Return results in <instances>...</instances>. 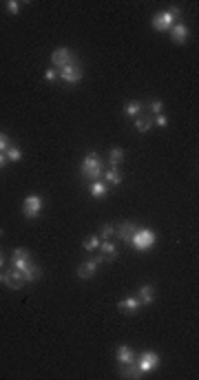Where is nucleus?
Segmentation results:
<instances>
[{"label":"nucleus","mask_w":199,"mask_h":380,"mask_svg":"<svg viewBox=\"0 0 199 380\" xmlns=\"http://www.w3.org/2000/svg\"><path fill=\"white\" fill-rule=\"evenodd\" d=\"M104 162H102V157L97 153H88L86 157L82 159V163H80V172H82L84 179L88 181H97L104 177Z\"/></svg>","instance_id":"obj_1"},{"label":"nucleus","mask_w":199,"mask_h":380,"mask_svg":"<svg viewBox=\"0 0 199 380\" xmlns=\"http://www.w3.org/2000/svg\"><path fill=\"white\" fill-rule=\"evenodd\" d=\"M181 18V9L179 7H171L166 9V11H157L153 16V20H150V25H153L155 31H171V27L175 25V22H179Z\"/></svg>","instance_id":"obj_2"},{"label":"nucleus","mask_w":199,"mask_h":380,"mask_svg":"<svg viewBox=\"0 0 199 380\" xmlns=\"http://www.w3.org/2000/svg\"><path fill=\"white\" fill-rule=\"evenodd\" d=\"M155 243H157V237H155V232L150 228H137V232L133 234V239H131V247L137 252L153 250Z\"/></svg>","instance_id":"obj_3"},{"label":"nucleus","mask_w":199,"mask_h":380,"mask_svg":"<svg viewBox=\"0 0 199 380\" xmlns=\"http://www.w3.org/2000/svg\"><path fill=\"white\" fill-rule=\"evenodd\" d=\"M159 362H162L159 353H155V352H150V349H146V352L140 353V358L135 360V365H137V369L142 371V376H144V374H150V371L157 369Z\"/></svg>","instance_id":"obj_4"},{"label":"nucleus","mask_w":199,"mask_h":380,"mask_svg":"<svg viewBox=\"0 0 199 380\" xmlns=\"http://www.w3.org/2000/svg\"><path fill=\"white\" fill-rule=\"evenodd\" d=\"M75 62H78V57L73 55V51H71L69 47H57V49H53V53H51V64L53 66H57V69H64V66L75 64Z\"/></svg>","instance_id":"obj_5"},{"label":"nucleus","mask_w":199,"mask_h":380,"mask_svg":"<svg viewBox=\"0 0 199 380\" xmlns=\"http://www.w3.org/2000/svg\"><path fill=\"white\" fill-rule=\"evenodd\" d=\"M42 206H44V201L40 194H29L25 199V203H22V215L27 219H38L40 212H42Z\"/></svg>","instance_id":"obj_6"},{"label":"nucleus","mask_w":199,"mask_h":380,"mask_svg":"<svg viewBox=\"0 0 199 380\" xmlns=\"http://www.w3.org/2000/svg\"><path fill=\"white\" fill-rule=\"evenodd\" d=\"M57 78H60L62 82H66V84H78L80 80H82V66H80V62L60 69L57 71Z\"/></svg>","instance_id":"obj_7"},{"label":"nucleus","mask_w":199,"mask_h":380,"mask_svg":"<svg viewBox=\"0 0 199 380\" xmlns=\"http://www.w3.org/2000/svg\"><path fill=\"white\" fill-rule=\"evenodd\" d=\"M137 228H140V225H137L135 221H122V223L115 228L113 237H117L119 241H124V243H131V239H133V234L137 232Z\"/></svg>","instance_id":"obj_8"},{"label":"nucleus","mask_w":199,"mask_h":380,"mask_svg":"<svg viewBox=\"0 0 199 380\" xmlns=\"http://www.w3.org/2000/svg\"><path fill=\"white\" fill-rule=\"evenodd\" d=\"M168 33H171V40L175 44H184L186 40H188V35H190V29L184 25V22H175V25L171 27V31H168Z\"/></svg>","instance_id":"obj_9"},{"label":"nucleus","mask_w":199,"mask_h":380,"mask_svg":"<svg viewBox=\"0 0 199 380\" xmlns=\"http://www.w3.org/2000/svg\"><path fill=\"white\" fill-rule=\"evenodd\" d=\"M11 263H13V270H25L27 265L31 263V254H29V250H25V247H18L16 252H13V256H11Z\"/></svg>","instance_id":"obj_10"},{"label":"nucleus","mask_w":199,"mask_h":380,"mask_svg":"<svg viewBox=\"0 0 199 380\" xmlns=\"http://www.w3.org/2000/svg\"><path fill=\"white\" fill-rule=\"evenodd\" d=\"M4 285H7L9 287V290H20V287L22 285H25V278H22V272H20V270H9V272L7 274H4Z\"/></svg>","instance_id":"obj_11"},{"label":"nucleus","mask_w":199,"mask_h":380,"mask_svg":"<svg viewBox=\"0 0 199 380\" xmlns=\"http://www.w3.org/2000/svg\"><path fill=\"white\" fill-rule=\"evenodd\" d=\"M115 360H117V365H131V362H135V352H133L128 345H119L117 352H115Z\"/></svg>","instance_id":"obj_12"},{"label":"nucleus","mask_w":199,"mask_h":380,"mask_svg":"<svg viewBox=\"0 0 199 380\" xmlns=\"http://www.w3.org/2000/svg\"><path fill=\"white\" fill-rule=\"evenodd\" d=\"M140 307H142V303H140V299H137V296H126V299H122L117 303L119 312H126V314H135Z\"/></svg>","instance_id":"obj_13"},{"label":"nucleus","mask_w":199,"mask_h":380,"mask_svg":"<svg viewBox=\"0 0 199 380\" xmlns=\"http://www.w3.org/2000/svg\"><path fill=\"white\" fill-rule=\"evenodd\" d=\"M95 272H97V263L93 259L84 261V263L78 268V276L82 278V281H88V278H93V276H95Z\"/></svg>","instance_id":"obj_14"},{"label":"nucleus","mask_w":199,"mask_h":380,"mask_svg":"<svg viewBox=\"0 0 199 380\" xmlns=\"http://www.w3.org/2000/svg\"><path fill=\"white\" fill-rule=\"evenodd\" d=\"M88 194H91V197H95V199H102V197H106V194H109V186L104 184V179L91 181V184H88Z\"/></svg>","instance_id":"obj_15"},{"label":"nucleus","mask_w":199,"mask_h":380,"mask_svg":"<svg viewBox=\"0 0 199 380\" xmlns=\"http://www.w3.org/2000/svg\"><path fill=\"white\" fill-rule=\"evenodd\" d=\"M104 184L106 186H119L122 184V172H119L117 166H109V170H104Z\"/></svg>","instance_id":"obj_16"},{"label":"nucleus","mask_w":199,"mask_h":380,"mask_svg":"<svg viewBox=\"0 0 199 380\" xmlns=\"http://www.w3.org/2000/svg\"><path fill=\"white\" fill-rule=\"evenodd\" d=\"M137 299H140L142 305H150L155 300V287L153 285H142L137 290Z\"/></svg>","instance_id":"obj_17"},{"label":"nucleus","mask_w":199,"mask_h":380,"mask_svg":"<svg viewBox=\"0 0 199 380\" xmlns=\"http://www.w3.org/2000/svg\"><path fill=\"white\" fill-rule=\"evenodd\" d=\"M97 250H100L102 254L106 256V261H113V259H117V245H115V243L111 241V239H109V241H102Z\"/></svg>","instance_id":"obj_18"},{"label":"nucleus","mask_w":199,"mask_h":380,"mask_svg":"<svg viewBox=\"0 0 199 380\" xmlns=\"http://www.w3.org/2000/svg\"><path fill=\"white\" fill-rule=\"evenodd\" d=\"M40 274L42 272H40V268L35 263H29L25 270H22V278H25V283H35L40 278Z\"/></svg>","instance_id":"obj_19"},{"label":"nucleus","mask_w":199,"mask_h":380,"mask_svg":"<svg viewBox=\"0 0 199 380\" xmlns=\"http://www.w3.org/2000/svg\"><path fill=\"white\" fill-rule=\"evenodd\" d=\"M140 113H144V104H142L140 100H131L126 106H124V115H128V117H133V119H135Z\"/></svg>","instance_id":"obj_20"},{"label":"nucleus","mask_w":199,"mask_h":380,"mask_svg":"<svg viewBox=\"0 0 199 380\" xmlns=\"http://www.w3.org/2000/svg\"><path fill=\"white\" fill-rule=\"evenodd\" d=\"M150 126H153V117L150 115H144V113H140L135 117V128L140 133H146V131H150Z\"/></svg>","instance_id":"obj_21"},{"label":"nucleus","mask_w":199,"mask_h":380,"mask_svg":"<svg viewBox=\"0 0 199 380\" xmlns=\"http://www.w3.org/2000/svg\"><path fill=\"white\" fill-rule=\"evenodd\" d=\"M124 157H126L124 150L119 148V146H113V148L109 150V166H117L119 162H124Z\"/></svg>","instance_id":"obj_22"},{"label":"nucleus","mask_w":199,"mask_h":380,"mask_svg":"<svg viewBox=\"0 0 199 380\" xmlns=\"http://www.w3.org/2000/svg\"><path fill=\"white\" fill-rule=\"evenodd\" d=\"M100 243H102V239L97 237V234H93V237H88V239H84V243H82V247L86 252H95L97 247H100Z\"/></svg>","instance_id":"obj_23"},{"label":"nucleus","mask_w":199,"mask_h":380,"mask_svg":"<svg viewBox=\"0 0 199 380\" xmlns=\"http://www.w3.org/2000/svg\"><path fill=\"white\" fill-rule=\"evenodd\" d=\"M122 376H124V378H142V371L137 369L135 362H131V365H124Z\"/></svg>","instance_id":"obj_24"},{"label":"nucleus","mask_w":199,"mask_h":380,"mask_svg":"<svg viewBox=\"0 0 199 380\" xmlns=\"http://www.w3.org/2000/svg\"><path fill=\"white\" fill-rule=\"evenodd\" d=\"M4 155H7V159L11 163H16V162H20V159H22V150L18 148V146H9V148L4 150Z\"/></svg>","instance_id":"obj_25"},{"label":"nucleus","mask_w":199,"mask_h":380,"mask_svg":"<svg viewBox=\"0 0 199 380\" xmlns=\"http://www.w3.org/2000/svg\"><path fill=\"white\" fill-rule=\"evenodd\" d=\"M113 234H115V228L111 223H106V225H102V230H100V234H97V237H100L102 241H109Z\"/></svg>","instance_id":"obj_26"},{"label":"nucleus","mask_w":199,"mask_h":380,"mask_svg":"<svg viewBox=\"0 0 199 380\" xmlns=\"http://www.w3.org/2000/svg\"><path fill=\"white\" fill-rule=\"evenodd\" d=\"M148 110H150L153 115H159V113L164 110V102H162V100H150V102H148Z\"/></svg>","instance_id":"obj_27"},{"label":"nucleus","mask_w":199,"mask_h":380,"mask_svg":"<svg viewBox=\"0 0 199 380\" xmlns=\"http://www.w3.org/2000/svg\"><path fill=\"white\" fill-rule=\"evenodd\" d=\"M20 7H22V2H18V0H9L7 2V9L11 16H18V13H20Z\"/></svg>","instance_id":"obj_28"},{"label":"nucleus","mask_w":199,"mask_h":380,"mask_svg":"<svg viewBox=\"0 0 199 380\" xmlns=\"http://www.w3.org/2000/svg\"><path fill=\"white\" fill-rule=\"evenodd\" d=\"M11 146V139H9V135L7 133H2L0 131V153H4V150Z\"/></svg>","instance_id":"obj_29"},{"label":"nucleus","mask_w":199,"mask_h":380,"mask_svg":"<svg viewBox=\"0 0 199 380\" xmlns=\"http://www.w3.org/2000/svg\"><path fill=\"white\" fill-rule=\"evenodd\" d=\"M153 124H157V126H168V117L164 113H159V115H153Z\"/></svg>","instance_id":"obj_30"},{"label":"nucleus","mask_w":199,"mask_h":380,"mask_svg":"<svg viewBox=\"0 0 199 380\" xmlns=\"http://www.w3.org/2000/svg\"><path fill=\"white\" fill-rule=\"evenodd\" d=\"M44 80H47V82H56V80H57V71L53 69V66H51V69H47V71H44Z\"/></svg>","instance_id":"obj_31"},{"label":"nucleus","mask_w":199,"mask_h":380,"mask_svg":"<svg viewBox=\"0 0 199 380\" xmlns=\"http://www.w3.org/2000/svg\"><path fill=\"white\" fill-rule=\"evenodd\" d=\"M7 163H9V159H7V155H4V153H0V170H2V168H4V166H7Z\"/></svg>","instance_id":"obj_32"},{"label":"nucleus","mask_w":199,"mask_h":380,"mask_svg":"<svg viewBox=\"0 0 199 380\" xmlns=\"http://www.w3.org/2000/svg\"><path fill=\"white\" fill-rule=\"evenodd\" d=\"M2 263H4V256H2V252H0V268H2Z\"/></svg>","instance_id":"obj_33"},{"label":"nucleus","mask_w":199,"mask_h":380,"mask_svg":"<svg viewBox=\"0 0 199 380\" xmlns=\"http://www.w3.org/2000/svg\"><path fill=\"white\" fill-rule=\"evenodd\" d=\"M4 281V274H0V283H2Z\"/></svg>","instance_id":"obj_34"}]
</instances>
